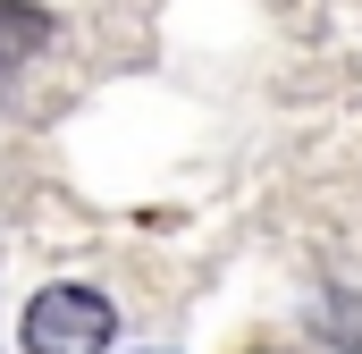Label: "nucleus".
I'll return each instance as SVG.
<instances>
[{
	"mask_svg": "<svg viewBox=\"0 0 362 354\" xmlns=\"http://www.w3.org/2000/svg\"><path fill=\"white\" fill-rule=\"evenodd\" d=\"M118 312L93 287H42L25 312V354H110Z\"/></svg>",
	"mask_w": 362,
	"mask_h": 354,
	"instance_id": "1",
	"label": "nucleus"
},
{
	"mask_svg": "<svg viewBox=\"0 0 362 354\" xmlns=\"http://www.w3.org/2000/svg\"><path fill=\"white\" fill-rule=\"evenodd\" d=\"M34 42H51V17L34 0H0V76L34 59Z\"/></svg>",
	"mask_w": 362,
	"mask_h": 354,
	"instance_id": "2",
	"label": "nucleus"
}]
</instances>
